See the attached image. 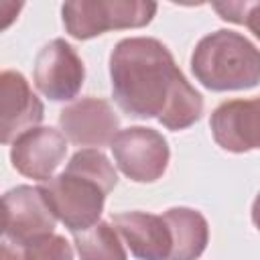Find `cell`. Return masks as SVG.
I'll return each mask as SVG.
<instances>
[{
  "label": "cell",
  "mask_w": 260,
  "mask_h": 260,
  "mask_svg": "<svg viewBox=\"0 0 260 260\" xmlns=\"http://www.w3.org/2000/svg\"><path fill=\"white\" fill-rule=\"evenodd\" d=\"M110 79L116 104L132 118H156L169 130H185L203 114L201 93L152 37L122 39L110 55Z\"/></svg>",
  "instance_id": "cell-1"
},
{
  "label": "cell",
  "mask_w": 260,
  "mask_h": 260,
  "mask_svg": "<svg viewBox=\"0 0 260 260\" xmlns=\"http://www.w3.org/2000/svg\"><path fill=\"white\" fill-rule=\"evenodd\" d=\"M116 185L118 175L108 156L98 148H83L71 156L63 173L39 189L55 217L71 234H79L100 221L106 195Z\"/></svg>",
  "instance_id": "cell-2"
},
{
  "label": "cell",
  "mask_w": 260,
  "mask_h": 260,
  "mask_svg": "<svg viewBox=\"0 0 260 260\" xmlns=\"http://www.w3.org/2000/svg\"><path fill=\"white\" fill-rule=\"evenodd\" d=\"M191 71L211 91L250 89L260 83V51L244 35L221 28L197 43Z\"/></svg>",
  "instance_id": "cell-3"
},
{
  "label": "cell",
  "mask_w": 260,
  "mask_h": 260,
  "mask_svg": "<svg viewBox=\"0 0 260 260\" xmlns=\"http://www.w3.org/2000/svg\"><path fill=\"white\" fill-rule=\"evenodd\" d=\"M65 30L79 41L116 28L146 26L156 14V2L146 0H71L61 8Z\"/></svg>",
  "instance_id": "cell-4"
},
{
  "label": "cell",
  "mask_w": 260,
  "mask_h": 260,
  "mask_svg": "<svg viewBox=\"0 0 260 260\" xmlns=\"http://www.w3.org/2000/svg\"><path fill=\"white\" fill-rule=\"evenodd\" d=\"M110 148L118 169L136 183H152L160 179L171 158L167 138L154 128L144 126L120 130Z\"/></svg>",
  "instance_id": "cell-5"
},
{
  "label": "cell",
  "mask_w": 260,
  "mask_h": 260,
  "mask_svg": "<svg viewBox=\"0 0 260 260\" xmlns=\"http://www.w3.org/2000/svg\"><path fill=\"white\" fill-rule=\"evenodd\" d=\"M4 238L16 248H24L32 240L53 234L57 217L47 205L39 187L18 185L4 193Z\"/></svg>",
  "instance_id": "cell-6"
},
{
  "label": "cell",
  "mask_w": 260,
  "mask_h": 260,
  "mask_svg": "<svg viewBox=\"0 0 260 260\" xmlns=\"http://www.w3.org/2000/svg\"><path fill=\"white\" fill-rule=\"evenodd\" d=\"M83 61L63 39H53L47 43L35 59V85L53 102L73 100L83 85Z\"/></svg>",
  "instance_id": "cell-7"
},
{
  "label": "cell",
  "mask_w": 260,
  "mask_h": 260,
  "mask_svg": "<svg viewBox=\"0 0 260 260\" xmlns=\"http://www.w3.org/2000/svg\"><path fill=\"white\" fill-rule=\"evenodd\" d=\"M63 134L77 146H106L112 144L120 132V120L112 106L100 98H81L65 106L59 114Z\"/></svg>",
  "instance_id": "cell-8"
},
{
  "label": "cell",
  "mask_w": 260,
  "mask_h": 260,
  "mask_svg": "<svg viewBox=\"0 0 260 260\" xmlns=\"http://www.w3.org/2000/svg\"><path fill=\"white\" fill-rule=\"evenodd\" d=\"M43 102L32 93L26 77L6 69L0 75V142L10 144L43 120Z\"/></svg>",
  "instance_id": "cell-9"
},
{
  "label": "cell",
  "mask_w": 260,
  "mask_h": 260,
  "mask_svg": "<svg viewBox=\"0 0 260 260\" xmlns=\"http://www.w3.org/2000/svg\"><path fill=\"white\" fill-rule=\"evenodd\" d=\"M65 154H67L65 134L49 126L30 128L28 132L20 134L10 148L12 167L20 175L43 183L51 179L55 169L63 162Z\"/></svg>",
  "instance_id": "cell-10"
},
{
  "label": "cell",
  "mask_w": 260,
  "mask_h": 260,
  "mask_svg": "<svg viewBox=\"0 0 260 260\" xmlns=\"http://www.w3.org/2000/svg\"><path fill=\"white\" fill-rule=\"evenodd\" d=\"M213 140L228 152L260 150V98L219 104L209 120Z\"/></svg>",
  "instance_id": "cell-11"
},
{
  "label": "cell",
  "mask_w": 260,
  "mask_h": 260,
  "mask_svg": "<svg viewBox=\"0 0 260 260\" xmlns=\"http://www.w3.org/2000/svg\"><path fill=\"white\" fill-rule=\"evenodd\" d=\"M114 228L138 260H169L173 236L162 215L146 211H124L114 215Z\"/></svg>",
  "instance_id": "cell-12"
},
{
  "label": "cell",
  "mask_w": 260,
  "mask_h": 260,
  "mask_svg": "<svg viewBox=\"0 0 260 260\" xmlns=\"http://www.w3.org/2000/svg\"><path fill=\"white\" fill-rule=\"evenodd\" d=\"M171 228L173 252L169 260H197L209 240L207 219L191 207H173L162 215Z\"/></svg>",
  "instance_id": "cell-13"
},
{
  "label": "cell",
  "mask_w": 260,
  "mask_h": 260,
  "mask_svg": "<svg viewBox=\"0 0 260 260\" xmlns=\"http://www.w3.org/2000/svg\"><path fill=\"white\" fill-rule=\"evenodd\" d=\"M73 236L81 260H126V250L118 238L116 228L106 221H98L89 230Z\"/></svg>",
  "instance_id": "cell-14"
},
{
  "label": "cell",
  "mask_w": 260,
  "mask_h": 260,
  "mask_svg": "<svg viewBox=\"0 0 260 260\" xmlns=\"http://www.w3.org/2000/svg\"><path fill=\"white\" fill-rule=\"evenodd\" d=\"M20 250L24 260H73V250L69 242L55 232L32 240Z\"/></svg>",
  "instance_id": "cell-15"
},
{
  "label": "cell",
  "mask_w": 260,
  "mask_h": 260,
  "mask_svg": "<svg viewBox=\"0 0 260 260\" xmlns=\"http://www.w3.org/2000/svg\"><path fill=\"white\" fill-rule=\"evenodd\" d=\"M213 10L228 22L246 24L260 39V2H215Z\"/></svg>",
  "instance_id": "cell-16"
},
{
  "label": "cell",
  "mask_w": 260,
  "mask_h": 260,
  "mask_svg": "<svg viewBox=\"0 0 260 260\" xmlns=\"http://www.w3.org/2000/svg\"><path fill=\"white\" fill-rule=\"evenodd\" d=\"M2 260H24V256H22V250L20 248L4 242L2 244Z\"/></svg>",
  "instance_id": "cell-17"
},
{
  "label": "cell",
  "mask_w": 260,
  "mask_h": 260,
  "mask_svg": "<svg viewBox=\"0 0 260 260\" xmlns=\"http://www.w3.org/2000/svg\"><path fill=\"white\" fill-rule=\"evenodd\" d=\"M252 221H254L256 230L260 232V193L256 195V199H254V203H252Z\"/></svg>",
  "instance_id": "cell-18"
}]
</instances>
